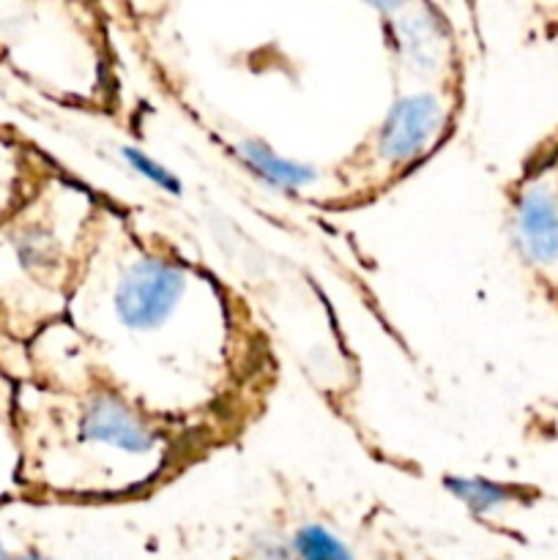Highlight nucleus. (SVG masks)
<instances>
[{
  "instance_id": "1",
  "label": "nucleus",
  "mask_w": 558,
  "mask_h": 560,
  "mask_svg": "<svg viewBox=\"0 0 558 560\" xmlns=\"http://www.w3.org/2000/svg\"><path fill=\"white\" fill-rule=\"evenodd\" d=\"M184 271L173 262H137L118 284L115 312L129 328H153L167 320L184 295Z\"/></svg>"
},
{
  "instance_id": "2",
  "label": "nucleus",
  "mask_w": 558,
  "mask_h": 560,
  "mask_svg": "<svg viewBox=\"0 0 558 560\" xmlns=\"http://www.w3.org/2000/svg\"><path fill=\"white\" fill-rule=\"evenodd\" d=\"M443 120L446 115L432 96L399 98L383 124L381 153L388 162H414L435 140L438 131L443 129Z\"/></svg>"
},
{
  "instance_id": "3",
  "label": "nucleus",
  "mask_w": 558,
  "mask_h": 560,
  "mask_svg": "<svg viewBox=\"0 0 558 560\" xmlns=\"http://www.w3.org/2000/svg\"><path fill=\"white\" fill-rule=\"evenodd\" d=\"M518 241L528 260L539 266L558 262V195L550 184L539 180L520 197Z\"/></svg>"
},
{
  "instance_id": "4",
  "label": "nucleus",
  "mask_w": 558,
  "mask_h": 560,
  "mask_svg": "<svg viewBox=\"0 0 558 560\" xmlns=\"http://www.w3.org/2000/svg\"><path fill=\"white\" fill-rule=\"evenodd\" d=\"M82 435L88 441L120 448L129 454H146L153 448V435L137 416H131L118 399L98 397L82 419Z\"/></svg>"
},
{
  "instance_id": "5",
  "label": "nucleus",
  "mask_w": 558,
  "mask_h": 560,
  "mask_svg": "<svg viewBox=\"0 0 558 560\" xmlns=\"http://www.w3.org/2000/svg\"><path fill=\"white\" fill-rule=\"evenodd\" d=\"M241 156L249 162V167L255 170L263 180L279 186V189H299V186H306L315 180V170L306 167V164L277 156V153L268 151L263 142H241Z\"/></svg>"
},
{
  "instance_id": "6",
  "label": "nucleus",
  "mask_w": 558,
  "mask_h": 560,
  "mask_svg": "<svg viewBox=\"0 0 558 560\" xmlns=\"http://www.w3.org/2000/svg\"><path fill=\"white\" fill-rule=\"evenodd\" d=\"M449 492L460 498L470 512L476 514H490L496 509H501L503 503H509V490L507 487L496 485V481L487 479H446Z\"/></svg>"
},
{
  "instance_id": "7",
  "label": "nucleus",
  "mask_w": 558,
  "mask_h": 560,
  "mask_svg": "<svg viewBox=\"0 0 558 560\" xmlns=\"http://www.w3.org/2000/svg\"><path fill=\"white\" fill-rule=\"evenodd\" d=\"M295 552L301 560H353L348 547L337 536L317 528V525H310L295 536Z\"/></svg>"
},
{
  "instance_id": "8",
  "label": "nucleus",
  "mask_w": 558,
  "mask_h": 560,
  "mask_svg": "<svg viewBox=\"0 0 558 560\" xmlns=\"http://www.w3.org/2000/svg\"><path fill=\"white\" fill-rule=\"evenodd\" d=\"M124 159H129V162L135 164V167L140 170L142 175H146V178H151L153 184L162 186V189L173 191V195H178V191H181L178 178H175L173 173H167V170H164L162 164L153 162L151 156H146V153H142V151H137V148H124Z\"/></svg>"
},
{
  "instance_id": "9",
  "label": "nucleus",
  "mask_w": 558,
  "mask_h": 560,
  "mask_svg": "<svg viewBox=\"0 0 558 560\" xmlns=\"http://www.w3.org/2000/svg\"><path fill=\"white\" fill-rule=\"evenodd\" d=\"M0 560H9V552H5L3 545H0Z\"/></svg>"
},
{
  "instance_id": "10",
  "label": "nucleus",
  "mask_w": 558,
  "mask_h": 560,
  "mask_svg": "<svg viewBox=\"0 0 558 560\" xmlns=\"http://www.w3.org/2000/svg\"><path fill=\"white\" fill-rule=\"evenodd\" d=\"M22 560H44V558H36V556H27V558H22Z\"/></svg>"
}]
</instances>
